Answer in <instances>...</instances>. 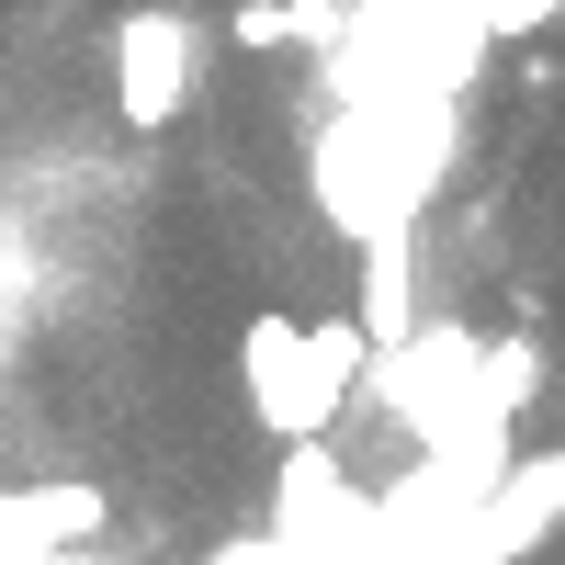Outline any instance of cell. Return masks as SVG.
<instances>
[{
    "instance_id": "cell-1",
    "label": "cell",
    "mask_w": 565,
    "mask_h": 565,
    "mask_svg": "<svg viewBox=\"0 0 565 565\" xmlns=\"http://www.w3.org/2000/svg\"><path fill=\"white\" fill-rule=\"evenodd\" d=\"M351 373H362V317H249L238 340V385L271 441H328Z\"/></svg>"
},
{
    "instance_id": "cell-2",
    "label": "cell",
    "mask_w": 565,
    "mask_h": 565,
    "mask_svg": "<svg viewBox=\"0 0 565 565\" xmlns=\"http://www.w3.org/2000/svg\"><path fill=\"white\" fill-rule=\"evenodd\" d=\"M193 68H204L193 12H125V23H114V114H125L136 136L181 125V103H193Z\"/></svg>"
},
{
    "instance_id": "cell-3",
    "label": "cell",
    "mask_w": 565,
    "mask_h": 565,
    "mask_svg": "<svg viewBox=\"0 0 565 565\" xmlns=\"http://www.w3.org/2000/svg\"><path fill=\"white\" fill-rule=\"evenodd\" d=\"M317 12H306V0H238V45H249V57H282V45H295Z\"/></svg>"
},
{
    "instance_id": "cell-4",
    "label": "cell",
    "mask_w": 565,
    "mask_h": 565,
    "mask_svg": "<svg viewBox=\"0 0 565 565\" xmlns=\"http://www.w3.org/2000/svg\"><path fill=\"white\" fill-rule=\"evenodd\" d=\"M509 498H532L543 521H554V509H565V452H532L521 476H509Z\"/></svg>"
}]
</instances>
